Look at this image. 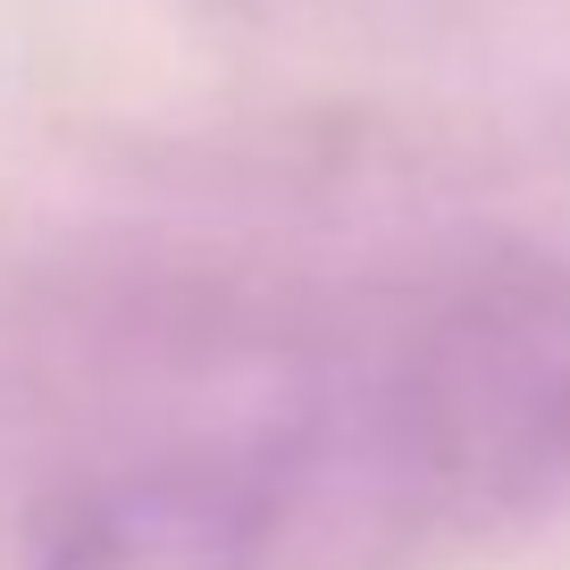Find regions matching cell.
I'll return each instance as SVG.
<instances>
[{"instance_id": "1", "label": "cell", "mask_w": 570, "mask_h": 570, "mask_svg": "<svg viewBox=\"0 0 570 570\" xmlns=\"http://www.w3.org/2000/svg\"><path fill=\"white\" fill-rule=\"evenodd\" d=\"M294 503L487 520L570 495V277L470 268L268 428Z\"/></svg>"}, {"instance_id": "2", "label": "cell", "mask_w": 570, "mask_h": 570, "mask_svg": "<svg viewBox=\"0 0 570 570\" xmlns=\"http://www.w3.org/2000/svg\"><path fill=\"white\" fill-rule=\"evenodd\" d=\"M303 503L277 445H185L76 479L35 520L26 570H268Z\"/></svg>"}]
</instances>
